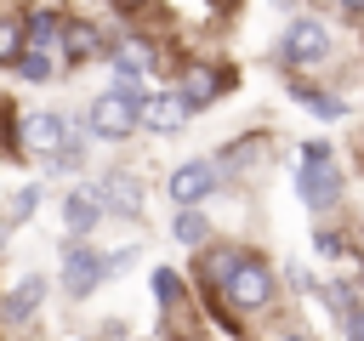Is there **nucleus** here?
<instances>
[{"label": "nucleus", "mask_w": 364, "mask_h": 341, "mask_svg": "<svg viewBox=\"0 0 364 341\" xmlns=\"http://www.w3.org/2000/svg\"><path fill=\"white\" fill-rule=\"evenodd\" d=\"M142 91H131V85H119V91H108V97H97L91 102V114H85V125L97 131V136H108V142H119V136H131V125L142 119Z\"/></svg>", "instance_id": "1"}, {"label": "nucleus", "mask_w": 364, "mask_h": 341, "mask_svg": "<svg viewBox=\"0 0 364 341\" xmlns=\"http://www.w3.org/2000/svg\"><path fill=\"white\" fill-rule=\"evenodd\" d=\"M301 153H307V165H301V199H307L313 210H318V205H336L341 182H336V170H330V148H324V142H307Z\"/></svg>", "instance_id": "2"}, {"label": "nucleus", "mask_w": 364, "mask_h": 341, "mask_svg": "<svg viewBox=\"0 0 364 341\" xmlns=\"http://www.w3.org/2000/svg\"><path fill=\"white\" fill-rule=\"evenodd\" d=\"M228 296H233V307H262V301L273 296V273H267L262 261H245V256H239V267L228 273Z\"/></svg>", "instance_id": "3"}, {"label": "nucleus", "mask_w": 364, "mask_h": 341, "mask_svg": "<svg viewBox=\"0 0 364 341\" xmlns=\"http://www.w3.org/2000/svg\"><path fill=\"white\" fill-rule=\"evenodd\" d=\"M279 51H284V63H318V57H324V23H318V17H296V23L284 28Z\"/></svg>", "instance_id": "4"}, {"label": "nucleus", "mask_w": 364, "mask_h": 341, "mask_svg": "<svg viewBox=\"0 0 364 341\" xmlns=\"http://www.w3.org/2000/svg\"><path fill=\"white\" fill-rule=\"evenodd\" d=\"M23 142L46 159V153H63L74 136H68V125H63V114H28L23 119Z\"/></svg>", "instance_id": "5"}, {"label": "nucleus", "mask_w": 364, "mask_h": 341, "mask_svg": "<svg viewBox=\"0 0 364 341\" xmlns=\"http://www.w3.org/2000/svg\"><path fill=\"white\" fill-rule=\"evenodd\" d=\"M210 188H216V170H210V165H199V159H193V165H182V170L171 176V199H176V210H193Z\"/></svg>", "instance_id": "6"}, {"label": "nucleus", "mask_w": 364, "mask_h": 341, "mask_svg": "<svg viewBox=\"0 0 364 341\" xmlns=\"http://www.w3.org/2000/svg\"><path fill=\"white\" fill-rule=\"evenodd\" d=\"M102 210H108V205H102L97 188H80V193L63 199V222H68V233H91V227L102 222Z\"/></svg>", "instance_id": "7"}, {"label": "nucleus", "mask_w": 364, "mask_h": 341, "mask_svg": "<svg viewBox=\"0 0 364 341\" xmlns=\"http://www.w3.org/2000/svg\"><path fill=\"white\" fill-rule=\"evenodd\" d=\"M108 267H114V261H97L91 250H80V244H74V250H68V290H74V296H91V290L102 284V273H108Z\"/></svg>", "instance_id": "8"}, {"label": "nucleus", "mask_w": 364, "mask_h": 341, "mask_svg": "<svg viewBox=\"0 0 364 341\" xmlns=\"http://www.w3.org/2000/svg\"><path fill=\"white\" fill-rule=\"evenodd\" d=\"M182 114H188V102H182V97H148V102H142V119H148L154 131H176V125H182Z\"/></svg>", "instance_id": "9"}, {"label": "nucleus", "mask_w": 364, "mask_h": 341, "mask_svg": "<svg viewBox=\"0 0 364 341\" xmlns=\"http://www.w3.org/2000/svg\"><path fill=\"white\" fill-rule=\"evenodd\" d=\"M40 296H46V278H40V273H28V278L6 296V318H28V313L40 307Z\"/></svg>", "instance_id": "10"}, {"label": "nucleus", "mask_w": 364, "mask_h": 341, "mask_svg": "<svg viewBox=\"0 0 364 341\" xmlns=\"http://www.w3.org/2000/svg\"><path fill=\"white\" fill-rule=\"evenodd\" d=\"M216 85H222V80H216L210 68H193V74L182 80V91H176V97H182V102H188V114H193L199 102H210V97H216Z\"/></svg>", "instance_id": "11"}, {"label": "nucleus", "mask_w": 364, "mask_h": 341, "mask_svg": "<svg viewBox=\"0 0 364 341\" xmlns=\"http://www.w3.org/2000/svg\"><path fill=\"white\" fill-rule=\"evenodd\" d=\"M97 193L108 199V210H119V216H136V188H131L125 176H108V182H102Z\"/></svg>", "instance_id": "12"}, {"label": "nucleus", "mask_w": 364, "mask_h": 341, "mask_svg": "<svg viewBox=\"0 0 364 341\" xmlns=\"http://www.w3.org/2000/svg\"><path fill=\"white\" fill-rule=\"evenodd\" d=\"M97 45H102V40H97L91 23H68V28H63V51H68V57H91Z\"/></svg>", "instance_id": "13"}, {"label": "nucleus", "mask_w": 364, "mask_h": 341, "mask_svg": "<svg viewBox=\"0 0 364 341\" xmlns=\"http://www.w3.org/2000/svg\"><path fill=\"white\" fill-rule=\"evenodd\" d=\"M171 233H176L182 244H205V239H210V222H205L199 210H176V222H171Z\"/></svg>", "instance_id": "14"}, {"label": "nucleus", "mask_w": 364, "mask_h": 341, "mask_svg": "<svg viewBox=\"0 0 364 341\" xmlns=\"http://www.w3.org/2000/svg\"><path fill=\"white\" fill-rule=\"evenodd\" d=\"M57 34H63V17H57V11H34V17H28V40H34L40 51H51Z\"/></svg>", "instance_id": "15"}, {"label": "nucleus", "mask_w": 364, "mask_h": 341, "mask_svg": "<svg viewBox=\"0 0 364 341\" xmlns=\"http://www.w3.org/2000/svg\"><path fill=\"white\" fill-rule=\"evenodd\" d=\"M17 74H23V80H51V51L28 45V51L17 57Z\"/></svg>", "instance_id": "16"}, {"label": "nucleus", "mask_w": 364, "mask_h": 341, "mask_svg": "<svg viewBox=\"0 0 364 341\" xmlns=\"http://www.w3.org/2000/svg\"><path fill=\"white\" fill-rule=\"evenodd\" d=\"M301 102H307V114H318V119H341L347 108H341V97H330V91H296Z\"/></svg>", "instance_id": "17"}, {"label": "nucleus", "mask_w": 364, "mask_h": 341, "mask_svg": "<svg viewBox=\"0 0 364 341\" xmlns=\"http://www.w3.org/2000/svg\"><path fill=\"white\" fill-rule=\"evenodd\" d=\"M34 199H40V188H23V193L11 199V216L0 222V233H6V227H17V222H28V216H34Z\"/></svg>", "instance_id": "18"}, {"label": "nucleus", "mask_w": 364, "mask_h": 341, "mask_svg": "<svg viewBox=\"0 0 364 341\" xmlns=\"http://www.w3.org/2000/svg\"><path fill=\"white\" fill-rule=\"evenodd\" d=\"M17 57H23V28L0 23V63H17Z\"/></svg>", "instance_id": "19"}, {"label": "nucleus", "mask_w": 364, "mask_h": 341, "mask_svg": "<svg viewBox=\"0 0 364 341\" xmlns=\"http://www.w3.org/2000/svg\"><path fill=\"white\" fill-rule=\"evenodd\" d=\"M154 296H159L165 307L176 301V273H171V267H159V273H154Z\"/></svg>", "instance_id": "20"}, {"label": "nucleus", "mask_w": 364, "mask_h": 341, "mask_svg": "<svg viewBox=\"0 0 364 341\" xmlns=\"http://www.w3.org/2000/svg\"><path fill=\"white\" fill-rule=\"evenodd\" d=\"M74 165H80V142H68L63 153H51V159H46V170H74Z\"/></svg>", "instance_id": "21"}, {"label": "nucleus", "mask_w": 364, "mask_h": 341, "mask_svg": "<svg viewBox=\"0 0 364 341\" xmlns=\"http://www.w3.org/2000/svg\"><path fill=\"white\" fill-rule=\"evenodd\" d=\"M313 244H318V256H341V250H347V244H341V233H318Z\"/></svg>", "instance_id": "22"}, {"label": "nucleus", "mask_w": 364, "mask_h": 341, "mask_svg": "<svg viewBox=\"0 0 364 341\" xmlns=\"http://www.w3.org/2000/svg\"><path fill=\"white\" fill-rule=\"evenodd\" d=\"M353 341H364V313H358V318H353Z\"/></svg>", "instance_id": "23"}, {"label": "nucleus", "mask_w": 364, "mask_h": 341, "mask_svg": "<svg viewBox=\"0 0 364 341\" xmlns=\"http://www.w3.org/2000/svg\"><path fill=\"white\" fill-rule=\"evenodd\" d=\"M279 341H313V335H301V330H290V335H279Z\"/></svg>", "instance_id": "24"}, {"label": "nucleus", "mask_w": 364, "mask_h": 341, "mask_svg": "<svg viewBox=\"0 0 364 341\" xmlns=\"http://www.w3.org/2000/svg\"><path fill=\"white\" fill-rule=\"evenodd\" d=\"M341 6H347V11H364V0H341Z\"/></svg>", "instance_id": "25"}, {"label": "nucleus", "mask_w": 364, "mask_h": 341, "mask_svg": "<svg viewBox=\"0 0 364 341\" xmlns=\"http://www.w3.org/2000/svg\"><path fill=\"white\" fill-rule=\"evenodd\" d=\"M119 6H125V11H136V6H142V0H119Z\"/></svg>", "instance_id": "26"}]
</instances>
